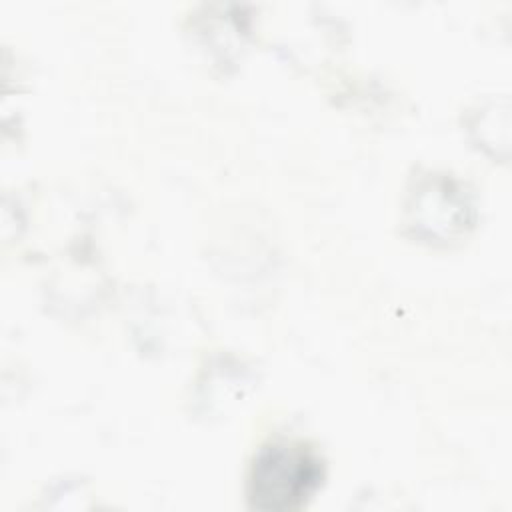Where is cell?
Masks as SVG:
<instances>
[{"label":"cell","instance_id":"cell-1","mask_svg":"<svg viewBox=\"0 0 512 512\" xmlns=\"http://www.w3.org/2000/svg\"><path fill=\"white\" fill-rule=\"evenodd\" d=\"M322 478V460L308 444L290 438L270 440L250 462L246 498L256 510H298L312 498Z\"/></svg>","mask_w":512,"mask_h":512},{"label":"cell","instance_id":"cell-2","mask_svg":"<svg viewBox=\"0 0 512 512\" xmlns=\"http://www.w3.org/2000/svg\"><path fill=\"white\" fill-rule=\"evenodd\" d=\"M404 222L422 242L450 244L474 226V206L458 180L428 172L408 192Z\"/></svg>","mask_w":512,"mask_h":512}]
</instances>
